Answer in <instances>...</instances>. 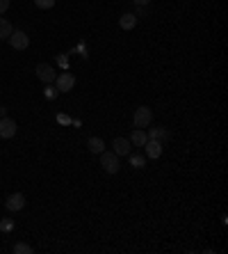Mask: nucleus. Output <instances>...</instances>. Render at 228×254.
I'll return each mask as SVG.
<instances>
[{"label": "nucleus", "mask_w": 228, "mask_h": 254, "mask_svg": "<svg viewBox=\"0 0 228 254\" xmlns=\"http://www.w3.org/2000/svg\"><path fill=\"white\" fill-rule=\"evenodd\" d=\"M151 121H153V110L148 106H139L137 110H135V117H132L135 128H146Z\"/></svg>", "instance_id": "f257e3e1"}, {"label": "nucleus", "mask_w": 228, "mask_h": 254, "mask_svg": "<svg viewBox=\"0 0 228 254\" xmlns=\"http://www.w3.org/2000/svg\"><path fill=\"white\" fill-rule=\"evenodd\" d=\"M101 165L107 174H117L119 167H121V162H119V156L114 151H103L101 154Z\"/></svg>", "instance_id": "f03ea898"}, {"label": "nucleus", "mask_w": 228, "mask_h": 254, "mask_svg": "<svg viewBox=\"0 0 228 254\" xmlns=\"http://www.w3.org/2000/svg\"><path fill=\"white\" fill-rule=\"evenodd\" d=\"M35 73H37V78H39L41 83H46V85L55 83V78H57L55 69H53L48 62H39V64H37V67H35Z\"/></svg>", "instance_id": "7ed1b4c3"}, {"label": "nucleus", "mask_w": 228, "mask_h": 254, "mask_svg": "<svg viewBox=\"0 0 228 254\" xmlns=\"http://www.w3.org/2000/svg\"><path fill=\"white\" fill-rule=\"evenodd\" d=\"M55 87H57V92H71V90L76 87V76H73V73H69V71L57 73Z\"/></svg>", "instance_id": "20e7f679"}, {"label": "nucleus", "mask_w": 228, "mask_h": 254, "mask_svg": "<svg viewBox=\"0 0 228 254\" xmlns=\"http://www.w3.org/2000/svg\"><path fill=\"white\" fill-rule=\"evenodd\" d=\"M9 44H12L14 50H25L30 46V37L25 35L23 30H14V32L9 35Z\"/></svg>", "instance_id": "39448f33"}, {"label": "nucleus", "mask_w": 228, "mask_h": 254, "mask_svg": "<svg viewBox=\"0 0 228 254\" xmlns=\"http://www.w3.org/2000/svg\"><path fill=\"white\" fill-rule=\"evenodd\" d=\"M14 135H16V121L9 119V117H0V138L9 140Z\"/></svg>", "instance_id": "423d86ee"}, {"label": "nucleus", "mask_w": 228, "mask_h": 254, "mask_svg": "<svg viewBox=\"0 0 228 254\" xmlns=\"http://www.w3.org/2000/svg\"><path fill=\"white\" fill-rule=\"evenodd\" d=\"M112 151L117 156H130L132 154V144H130V140L128 138H117V140L112 142Z\"/></svg>", "instance_id": "0eeeda50"}, {"label": "nucleus", "mask_w": 228, "mask_h": 254, "mask_svg": "<svg viewBox=\"0 0 228 254\" xmlns=\"http://www.w3.org/2000/svg\"><path fill=\"white\" fill-rule=\"evenodd\" d=\"M5 206H7L9 211H21L23 206H25V197H23L21 192H14V195H9V197H7Z\"/></svg>", "instance_id": "6e6552de"}, {"label": "nucleus", "mask_w": 228, "mask_h": 254, "mask_svg": "<svg viewBox=\"0 0 228 254\" xmlns=\"http://www.w3.org/2000/svg\"><path fill=\"white\" fill-rule=\"evenodd\" d=\"M128 140H130L132 147H144L146 142H148V135H146L144 128H135V131H132V135L128 138Z\"/></svg>", "instance_id": "1a4fd4ad"}, {"label": "nucleus", "mask_w": 228, "mask_h": 254, "mask_svg": "<svg viewBox=\"0 0 228 254\" xmlns=\"http://www.w3.org/2000/svg\"><path fill=\"white\" fill-rule=\"evenodd\" d=\"M144 149H146V156L148 158H160L162 156V142L160 140H148L144 144Z\"/></svg>", "instance_id": "9d476101"}, {"label": "nucleus", "mask_w": 228, "mask_h": 254, "mask_svg": "<svg viewBox=\"0 0 228 254\" xmlns=\"http://www.w3.org/2000/svg\"><path fill=\"white\" fill-rule=\"evenodd\" d=\"M87 147H89L91 154H103V151H105V142L101 140V138H89V140H87Z\"/></svg>", "instance_id": "9b49d317"}, {"label": "nucleus", "mask_w": 228, "mask_h": 254, "mask_svg": "<svg viewBox=\"0 0 228 254\" xmlns=\"http://www.w3.org/2000/svg\"><path fill=\"white\" fill-rule=\"evenodd\" d=\"M119 25L124 30H132L135 25H137V16L135 14H124L121 19H119Z\"/></svg>", "instance_id": "f8f14e48"}, {"label": "nucleus", "mask_w": 228, "mask_h": 254, "mask_svg": "<svg viewBox=\"0 0 228 254\" xmlns=\"http://www.w3.org/2000/svg\"><path fill=\"white\" fill-rule=\"evenodd\" d=\"M14 32V28H12V23L7 21V19H0V39H9V35Z\"/></svg>", "instance_id": "ddd939ff"}, {"label": "nucleus", "mask_w": 228, "mask_h": 254, "mask_svg": "<svg viewBox=\"0 0 228 254\" xmlns=\"http://www.w3.org/2000/svg\"><path fill=\"white\" fill-rule=\"evenodd\" d=\"M130 165L135 169H144L146 167V158L144 156H139V154H130Z\"/></svg>", "instance_id": "4468645a"}, {"label": "nucleus", "mask_w": 228, "mask_h": 254, "mask_svg": "<svg viewBox=\"0 0 228 254\" xmlns=\"http://www.w3.org/2000/svg\"><path fill=\"white\" fill-rule=\"evenodd\" d=\"M57 94H60V92H57L55 85H53V83L46 85V90H43V96H46V99H48V101H55V99H57Z\"/></svg>", "instance_id": "2eb2a0df"}, {"label": "nucleus", "mask_w": 228, "mask_h": 254, "mask_svg": "<svg viewBox=\"0 0 228 254\" xmlns=\"http://www.w3.org/2000/svg\"><path fill=\"white\" fill-rule=\"evenodd\" d=\"M14 254H32V247L28 243H16L14 245Z\"/></svg>", "instance_id": "dca6fc26"}, {"label": "nucleus", "mask_w": 228, "mask_h": 254, "mask_svg": "<svg viewBox=\"0 0 228 254\" xmlns=\"http://www.w3.org/2000/svg\"><path fill=\"white\" fill-rule=\"evenodd\" d=\"M35 5L39 9H53L55 7V0H35Z\"/></svg>", "instance_id": "f3484780"}, {"label": "nucleus", "mask_w": 228, "mask_h": 254, "mask_svg": "<svg viewBox=\"0 0 228 254\" xmlns=\"http://www.w3.org/2000/svg\"><path fill=\"white\" fill-rule=\"evenodd\" d=\"M12 229H14V222L12 220H2L0 222V231H12Z\"/></svg>", "instance_id": "a211bd4d"}, {"label": "nucleus", "mask_w": 228, "mask_h": 254, "mask_svg": "<svg viewBox=\"0 0 228 254\" xmlns=\"http://www.w3.org/2000/svg\"><path fill=\"white\" fill-rule=\"evenodd\" d=\"M57 121H60V124H64V126H69L71 117H66V115H57Z\"/></svg>", "instance_id": "6ab92c4d"}, {"label": "nucleus", "mask_w": 228, "mask_h": 254, "mask_svg": "<svg viewBox=\"0 0 228 254\" xmlns=\"http://www.w3.org/2000/svg\"><path fill=\"white\" fill-rule=\"evenodd\" d=\"M9 9V0H0V14H5Z\"/></svg>", "instance_id": "aec40b11"}, {"label": "nucleus", "mask_w": 228, "mask_h": 254, "mask_svg": "<svg viewBox=\"0 0 228 254\" xmlns=\"http://www.w3.org/2000/svg\"><path fill=\"white\" fill-rule=\"evenodd\" d=\"M132 2H135V5H137V7H144V5H148V2H151V0H132Z\"/></svg>", "instance_id": "412c9836"}]
</instances>
